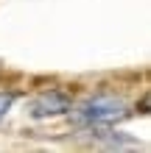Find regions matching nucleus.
<instances>
[{
	"label": "nucleus",
	"mask_w": 151,
	"mask_h": 153,
	"mask_svg": "<svg viewBox=\"0 0 151 153\" xmlns=\"http://www.w3.org/2000/svg\"><path fill=\"white\" fill-rule=\"evenodd\" d=\"M126 117V103L115 95H95L87 97L73 109V120L81 125H109Z\"/></svg>",
	"instance_id": "f257e3e1"
},
{
	"label": "nucleus",
	"mask_w": 151,
	"mask_h": 153,
	"mask_svg": "<svg viewBox=\"0 0 151 153\" xmlns=\"http://www.w3.org/2000/svg\"><path fill=\"white\" fill-rule=\"evenodd\" d=\"M70 111V97L65 92H42L28 103V114L34 120H48V117H59Z\"/></svg>",
	"instance_id": "f03ea898"
},
{
	"label": "nucleus",
	"mask_w": 151,
	"mask_h": 153,
	"mask_svg": "<svg viewBox=\"0 0 151 153\" xmlns=\"http://www.w3.org/2000/svg\"><path fill=\"white\" fill-rule=\"evenodd\" d=\"M14 100H17V95H14V92H0V120H3V117L11 111Z\"/></svg>",
	"instance_id": "7ed1b4c3"
}]
</instances>
